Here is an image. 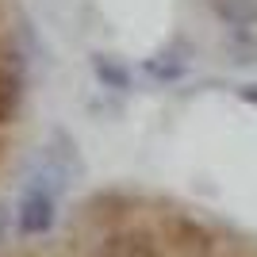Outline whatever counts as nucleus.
Listing matches in <instances>:
<instances>
[{
	"label": "nucleus",
	"instance_id": "1",
	"mask_svg": "<svg viewBox=\"0 0 257 257\" xmlns=\"http://www.w3.org/2000/svg\"><path fill=\"white\" fill-rule=\"evenodd\" d=\"M54 226V196L50 192H39V188H27L16 207V230L20 234H46Z\"/></svg>",
	"mask_w": 257,
	"mask_h": 257
},
{
	"label": "nucleus",
	"instance_id": "2",
	"mask_svg": "<svg viewBox=\"0 0 257 257\" xmlns=\"http://www.w3.org/2000/svg\"><path fill=\"white\" fill-rule=\"evenodd\" d=\"M100 257H161V249L154 246L146 234H135V230H119V234L104 238Z\"/></svg>",
	"mask_w": 257,
	"mask_h": 257
},
{
	"label": "nucleus",
	"instance_id": "3",
	"mask_svg": "<svg viewBox=\"0 0 257 257\" xmlns=\"http://www.w3.org/2000/svg\"><path fill=\"white\" fill-rule=\"evenodd\" d=\"M215 12V20L234 27V31H249L257 27V0H207Z\"/></svg>",
	"mask_w": 257,
	"mask_h": 257
},
{
	"label": "nucleus",
	"instance_id": "4",
	"mask_svg": "<svg viewBox=\"0 0 257 257\" xmlns=\"http://www.w3.org/2000/svg\"><path fill=\"white\" fill-rule=\"evenodd\" d=\"M173 242L184 249V253H196V257H207L215 249V238L207 226L192 223V219H177L173 223Z\"/></svg>",
	"mask_w": 257,
	"mask_h": 257
},
{
	"label": "nucleus",
	"instance_id": "5",
	"mask_svg": "<svg viewBox=\"0 0 257 257\" xmlns=\"http://www.w3.org/2000/svg\"><path fill=\"white\" fill-rule=\"evenodd\" d=\"M23 96V77L12 62H0V123H12Z\"/></svg>",
	"mask_w": 257,
	"mask_h": 257
},
{
	"label": "nucleus",
	"instance_id": "6",
	"mask_svg": "<svg viewBox=\"0 0 257 257\" xmlns=\"http://www.w3.org/2000/svg\"><path fill=\"white\" fill-rule=\"evenodd\" d=\"M92 73L100 77V85H104V88H127L131 85V73L115 62V58H104V54L92 58Z\"/></svg>",
	"mask_w": 257,
	"mask_h": 257
},
{
	"label": "nucleus",
	"instance_id": "7",
	"mask_svg": "<svg viewBox=\"0 0 257 257\" xmlns=\"http://www.w3.org/2000/svg\"><path fill=\"white\" fill-rule=\"evenodd\" d=\"M142 69H146L154 81H177V77H184V62H161V58H150Z\"/></svg>",
	"mask_w": 257,
	"mask_h": 257
},
{
	"label": "nucleus",
	"instance_id": "8",
	"mask_svg": "<svg viewBox=\"0 0 257 257\" xmlns=\"http://www.w3.org/2000/svg\"><path fill=\"white\" fill-rule=\"evenodd\" d=\"M238 96L246 100V104H253V107H257V85H242V88H238Z\"/></svg>",
	"mask_w": 257,
	"mask_h": 257
},
{
	"label": "nucleus",
	"instance_id": "9",
	"mask_svg": "<svg viewBox=\"0 0 257 257\" xmlns=\"http://www.w3.org/2000/svg\"><path fill=\"white\" fill-rule=\"evenodd\" d=\"M4 230H8V211L0 207V238H4Z\"/></svg>",
	"mask_w": 257,
	"mask_h": 257
}]
</instances>
